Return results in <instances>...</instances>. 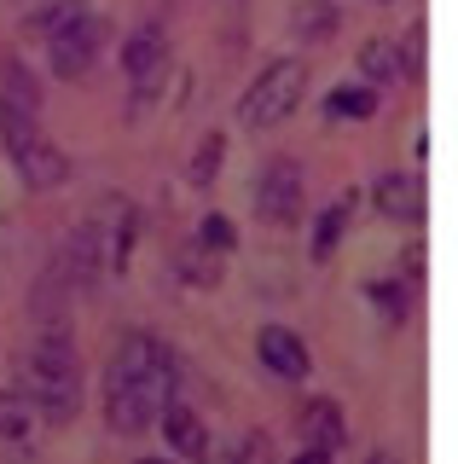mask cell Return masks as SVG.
I'll return each mask as SVG.
<instances>
[{
	"instance_id": "6da1fadb",
	"label": "cell",
	"mask_w": 458,
	"mask_h": 464,
	"mask_svg": "<svg viewBox=\"0 0 458 464\" xmlns=\"http://www.w3.org/2000/svg\"><path fill=\"white\" fill-rule=\"evenodd\" d=\"M168 401H175V354L151 331H122L110 360H105V424H110V435L157 430Z\"/></svg>"
},
{
	"instance_id": "7a4b0ae2",
	"label": "cell",
	"mask_w": 458,
	"mask_h": 464,
	"mask_svg": "<svg viewBox=\"0 0 458 464\" xmlns=\"http://www.w3.org/2000/svg\"><path fill=\"white\" fill-rule=\"evenodd\" d=\"M134 238H139V209L128 203L122 192L99 198L81 227L70 232L64 256H59V279L70 290H93L105 279H122L128 273V256H134Z\"/></svg>"
},
{
	"instance_id": "3957f363",
	"label": "cell",
	"mask_w": 458,
	"mask_h": 464,
	"mask_svg": "<svg viewBox=\"0 0 458 464\" xmlns=\"http://www.w3.org/2000/svg\"><path fill=\"white\" fill-rule=\"evenodd\" d=\"M18 389L30 395L41 424H70L81 412V360L70 331H41L35 348L18 360Z\"/></svg>"
},
{
	"instance_id": "277c9868",
	"label": "cell",
	"mask_w": 458,
	"mask_h": 464,
	"mask_svg": "<svg viewBox=\"0 0 458 464\" xmlns=\"http://www.w3.org/2000/svg\"><path fill=\"white\" fill-rule=\"evenodd\" d=\"M308 93V58H273V64L255 70V82L244 87V99H238V122L250 128V134H267V128L291 122L296 105H302Z\"/></svg>"
},
{
	"instance_id": "5b68a950",
	"label": "cell",
	"mask_w": 458,
	"mask_h": 464,
	"mask_svg": "<svg viewBox=\"0 0 458 464\" xmlns=\"http://www.w3.org/2000/svg\"><path fill=\"white\" fill-rule=\"evenodd\" d=\"M250 203H255V215H262L267 227H296V221H302V203H308L302 163H296V157H273V163L255 174Z\"/></svg>"
},
{
	"instance_id": "8992f818",
	"label": "cell",
	"mask_w": 458,
	"mask_h": 464,
	"mask_svg": "<svg viewBox=\"0 0 458 464\" xmlns=\"http://www.w3.org/2000/svg\"><path fill=\"white\" fill-rule=\"evenodd\" d=\"M105 41H110V24L99 18V12H81V18L70 24V29H59V35L47 41V64H52V76L81 82V76H88V70L99 64Z\"/></svg>"
},
{
	"instance_id": "52a82bcc",
	"label": "cell",
	"mask_w": 458,
	"mask_h": 464,
	"mask_svg": "<svg viewBox=\"0 0 458 464\" xmlns=\"http://www.w3.org/2000/svg\"><path fill=\"white\" fill-rule=\"evenodd\" d=\"M371 203H377V215L383 221H395V227H424V215H429V192H424V180L418 174H377V186H371Z\"/></svg>"
},
{
	"instance_id": "ba28073f",
	"label": "cell",
	"mask_w": 458,
	"mask_h": 464,
	"mask_svg": "<svg viewBox=\"0 0 458 464\" xmlns=\"http://www.w3.org/2000/svg\"><path fill=\"white\" fill-rule=\"evenodd\" d=\"M255 354H262V366L284 377V383H302V377L313 372V360H308V343L296 337L291 325H262V337H255Z\"/></svg>"
},
{
	"instance_id": "9c48e42d",
	"label": "cell",
	"mask_w": 458,
	"mask_h": 464,
	"mask_svg": "<svg viewBox=\"0 0 458 464\" xmlns=\"http://www.w3.org/2000/svg\"><path fill=\"white\" fill-rule=\"evenodd\" d=\"M12 169L24 174V186H30V192H59V186L70 180V157H64L47 134L30 140L24 151H12Z\"/></svg>"
},
{
	"instance_id": "30bf717a",
	"label": "cell",
	"mask_w": 458,
	"mask_h": 464,
	"mask_svg": "<svg viewBox=\"0 0 458 464\" xmlns=\"http://www.w3.org/2000/svg\"><path fill=\"white\" fill-rule=\"evenodd\" d=\"M296 430H302V441H308V447H325V453H337V447L348 441V418H342V406H337V401H325V395L302 406Z\"/></svg>"
},
{
	"instance_id": "8fae6325",
	"label": "cell",
	"mask_w": 458,
	"mask_h": 464,
	"mask_svg": "<svg viewBox=\"0 0 458 464\" xmlns=\"http://www.w3.org/2000/svg\"><path fill=\"white\" fill-rule=\"evenodd\" d=\"M122 70H128V82L134 76H151V70H168V35L157 24L146 29H134L128 35V47H122Z\"/></svg>"
},
{
	"instance_id": "7c38bea8",
	"label": "cell",
	"mask_w": 458,
	"mask_h": 464,
	"mask_svg": "<svg viewBox=\"0 0 458 464\" xmlns=\"http://www.w3.org/2000/svg\"><path fill=\"white\" fill-rule=\"evenodd\" d=\"M157 424H163L168 447H175L180 459H197V453H204V441H209V435H204V424H197V412H192V406L168 401V406H163V418H157Z\"/></svg>"
},
{
	"instance_id": "4fadbf2b",
	"label": "cell",
	"mask_w": 458,
	"mask_h": 464,
	"mask_svg": "<svg viewBox=\"0 0 458 464\" xmlns=\"http://www.w3.org/2000/svg\"><path fill=\"white\" fill-rule=\"evenodd\" d=\"M0 105H18L41 116V82L24 58H0Z\"/></svg>"
},
{
	"instance_id": "5bb4252c",
	"label": "cell",
	"mask_w": 458,
	"mask_h": 464,
	"mask_svg": "<svg viewBox=\"0 0 458 464\" xmlns=\"http://www.w3.org/2000/svg\"><path fill=\"white\" fill-rule=\"evenodd\" d=\"M81 12H88V0H41V6L30 12V18H24V35L47 47V41L59 35V29H70V24L81 18Z\"/></svg>"
},
{
	"instance_id": "9a60e30c",
	"label": "cell",
	"mask_w": 458,
	"mask_h": 464,
	"mask_svg": "<svg viewBox=\"0 0 458 464\" xmlns=\"http://www.w3.org/2000/svg\"><path fill=\"white\" fill-rule=\"evenodd\" d=\"M35 406H30V395H24L18 383L12 389H0V441H30L35 435Z\"/></svg>"
},
{
	"instance_id": "2e32d148",
	"label": "cell",
	"mask_w": 458,
	"mask_h": 464,
	"mask_svg": "<svg viewBox=\"0 0 458 464\" xmlns=\"http://www.w3.org/2000/svg\"><path fill=\"white\" fill-rule=\"evenodd\" d=\"M175 273H180V279L186 285H197V290H215V285H221V256H215V250H204V244H186V250L175 256Z\"/></svg>"
},
{
	"instance_id": "e0dca14e",
	"label": "cell",
	"mask_w": 458,
	"mask_h": 464,
	"mask_svg": "<svg viewBox=\"0 0 458 464\" xmlns=\"http://www.w3.org/2000/svg\"><path fill=\"white\" fill-rule=\"evenodd\" d=\"M348 221H354V198H337L331 209L320 215V221H313V256H331L337 244H342V232H348Z\"/></svg>"
},
{
	"instance_id": "ac0fdd59",
	"label": "cell",
	"mask_w": 458,
	"mask_h": 464,
	"mask_svg": "<svg viewBox=\"0 0 458 464\" xmlns=\"http://www.w3.org/2000/svg\"><path fill=\"white\" fill-rule=\"evenodd\" d=\"M325 111L366 122V116L377 111V93H371V82H342V87H331V93H325Z\"/></svg>"
},
{
	"instance_id": "d6986e66",
	"label": "cell",
	"mask_w": 458,
	"mask_h": 464,
	"mask_svg": "<svg viewBox=\"0 0 458 464\" xmlns=\"http://www.w3.org/2000/svg\"><path fill=\"white\" fill-rule=\"evenodd\" d=\"M360 76L377 87V82H400V53H395V41H383V35H371L366 47H360Z\"/></svg>"
},
{
	"instance_id": "ffe728a7",
	"label": "cell",
	"mask_w": 458,
	"mask_h": 464,
	"mask_svg": "<svg viewBox=\"0 0 458 464\" xmlns=\"http://www.w3.org/2000/svg\"><path fill=\"white\" fill-rule=\"evenodd\" d=\"M226 163V134H204V145L192 151V163H186V186H215V174H221Z\"/></svg>"
},
{
	"instance_id": "44dd1931",
	"label": "cell",
	"mask_w": 458,
	"mask_h": 464,
	"mask_svg": "<svg viewBox=\"0 0 458 464\" xmlns=\"http://www.w3.org/2000/svg\"><path fill=\"white\" fill-rule=\"evenodd\" d=\"M197 244H204V250H215V256H226L238 244V232H233V221H226V215H204V221H197Z\"/></svg>"
},
{
	"instance_id": "7402d4cb",
	"label": "cell",
	"mask_w": 458,
	"mask_h": 464,
	"mask_svg": "<svg viewBox=\"0 0 458 464\" xmlns=\"http://www.w3.org/2000/svg\"><path fill=\"white\" fill-rule=\"evenodd\" d=\"M400 76H406V82H418L424 76V24H412L406 29V41H400Z\"/></svg>"
},
{
	"instance_id": "603a6c76",
	"label": "cell",
	"mask_w": 458,
	"mask_h": 464,
	"mask_svg": "<svg viewBox=\"0 0 458 464\" xmlns=\"http://www.w3.org/2000/svg\"><path fill=\"white\" fill-rule=\"evenodd\" d=\"M204 464H250L244 441H204V453H197Z\"/></svg>"
},
{
	"instance_id": "cb8c5ba5",
	"label": "cell",
	"mask_w": 458,
	"mask_h": 464,
	"mask_svg": "<svg viewBox=\"0 0 458 464\" xmlns=\"http://www.w3.org/2000/svg\"><path fill=\"white\" fill-rule=\"evenodd\" d=\"M331 459H337V453H325V447H308V441H302V453H296L291 464H331Z\"/></svg>"
},
{
	"instance_id": "d4e9b609",
	"label": "cell",
	"mask_w": 458,
	"mask_h": 464,
	"mask_svg": "<svg viewBox=\"0 0 458 464\" xmlns=\"http://www.w3.org/2000/svg\"><path fill=\"white\" fill-rule=\"evenodd\" d=\"M366 464H400V459H395V453H389V447H377V453H371V459H366Z\"/></svg>"
},
{
	"instance_id": "484cf974",
	"label": "cell",
	"mask_w": 458,
	"mask_h": 464,
	"mask_svg": "<svg viewBox=\"0 0 458 464\" xmlns=\"http://www.w3.org/2000/svg\"><path fill=\"white\" fill-rule=\"evenodd\" d=\"M139 464H175V459H139Z\"/></svg>"
}]
</instances>
